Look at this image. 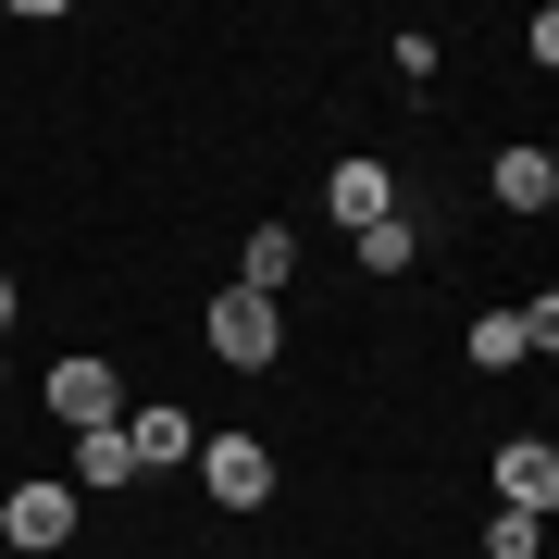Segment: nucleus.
I'll use <instances>...</instances> for the list:
<instances>
[{
  "label": "nucleus",
  "instance_id": "12",
  "mask_svg": "<svg viewBox=\"0 0 559 559\" xmlns=\"http://www.w3.org/2000/svg\"><path fill=\"white\" fill-rule=\"evenodd\" d=\"M411 249H423V224H411V212L360 224V274H411Z\"/></svg>",
  "mask_w": 559,
  "mask_h": 559
},
{
  "label": "nucleus",
  "instance_id": "6",
  "mask_svg": "<svg viewBox=\"0 0 559 559\" xmlns=\"http://www.w3.org/2000/svg\"><path fill=\"white\" fill-rule=\"evenodd\" d=\"M323 212H336L348 224V237H360V224H385V212H399V175H385V162H336V175H323Z\"/></svg>",
  "mask_w": 559,
  "mask_h": 559
},
{
  "label": "nucleus",
  "instance_id": "3",
  "mask_svg": "<svg viewBox=\"0 0 559 559\" xmlns=\"http://www.w3.org/2000/svg\"><path fill=\"white\" fill-rule=\"evenodd\" d=\"M0 547H75V485L62 473H38V485H0Z\"/></svg>",
  "mask_w": 559,
  "mask_h": 559
},
{
  "label": "nucleus",
  "instance_id": "7",
  "mask_svg": "<svg viewBox=\"0 0 559 559\" xmlns=\"http://www.w3.org/2000/svg\"><path fill=\"white\" fill-rule=\"evenodd\" d=\"M124 448H138V473H175V460H200V423L175 399H150V411H124Z\"/></svg>",
  "mask_w": 559,
  "mask_h": 559
},
{
  "label": "nucleus",
  "instance_id": "10",
  "mask_svg": "<svg viewBox=\"0 0 559 559\" xmlns=\"http://www.w3.org/2000/svg\"><path fill=\"white\" fill-rule=\"evenodd\" d=\"M286 274H299V237H286V224H249L237 237V286L249 299H286Z\"/></svg>",
  "mask_w": 559,
  "mask_h": 559
},
{
  "label": "nucleus",
  "instance_id": "9",
  "mask_svg": "<svg viewBox=\"0 0 559 559\" xmlns=\"http://www.w3.org/2000/svg\"><path fill=\"white\" fill-rule=\"evenodd\" d=\"M498 212H559V150H498Z\"/></svg>",
  "mask_w": 559,
  "mask_h": 559
},
{
  "label": "nucleus",
  "instance_id": "1",
  "mask_svg": "<svg viewBox=\"0 0 559 559\" xmlns=\"http://www.w3.org/2000/svg\"><path fill=\"white\" fill-rule=\"evenodd\" d=\"M200 336H212L224 373H274V360H286V311H274V299H249V286H224Z\"/></svg>",
  "mask_w": 559,
  "mask_h": 559
},
{
  "label": "nucleus",
  "instance_id": "4",
  "mask_svg": "<svg viewBox=\"0 0 559 559\" xmlns=\"http://www.w3.org/2000/svg\"><path fill=\"white\" fill-rule=\"evenodd\" d=\"M50 423H75V436H100V423H124V373L112 360H50Z\"/></svg>",
  "mask_w": 559,
  "mask_h": 559
},
{
  "label": "nucleus",
  "instance_id": "13",
  "mask_svg": "<svg viewBox=\"0 0 559 559\" xmlns=\"http://www.w3.org/2000/svg\"><path fill=\"white\" fill-rule=\"evenodd\" d=\"M535 547H547L535 510H498V522H485V559H535Z\"/></svg>",
  "mask_w": 559,
  "mask_h": 559
},
{
  "label": "nucleus",
  "instance_id": "15",
  "mask_svg": "<svg viewBox=\"0 0 559 559\" xmlns=\"http://www.w3.org/2000/svg\"><path fill=\"white\" fill-rule=\"evenodd\" d=\"M0 385H13V360H0Z\"/></svg>",
  "mask_w": 559,
  "mask_h": 559
},
{
  "label": "nucleus",
  "instance_id": "14",
  "mask_svg": "<svg viewBox=\"0 0 559 559\" xmlns=\"http://www.w3.org/2000/svg\"><path fill=\"white\" fill-rule=\"evenodd\" d=\"M0 323H13V274H0Z\"/></svg>",
  "mask_w": 559,
  "mask_h": 559
},
{
  "label": "nucleus",
  "instance_id": "5",
  "mask_svg": "<svg viewBox=\"0 0 559 559\" xmlns=\"http://www.w3.org/2000/svg\"><path fill=\"white\" fill-rule=\"evenodd\" d=\"M498 510H535V522L559 510V448L547 436H510L498 448Z\"/></svg>",
  "mask_w": 559,
  "mask_h": 559
},
{
  "label": "nucleus",
  "instance_id": "8",
  "mask_svg": "<svg viewBox=\"0 0 559 559\" xmlns=\"http://www.w3.org/2000/svg\"><path fill=\"white\" fill-rule=\"evenodd\" d=\"M75 498H124V485H138V448H124V423H100V436H75Z\"/></svg>",
  "mask_w": 559,
  "mask_h": 559
},
{
  "label": "nucleus",
  "instance_id": "11",
  "mask_svg": "<svg viewBox=\"0 0 559 559\" xmlns=\"http://www.w3.org/2000/svg\"><path fill=\"white\" fill-rule=\"evenodd\" d=\"M460 348H473L485 373H522V360H535V323H522V311H473V336H460Z\"/></svg>",
  "mask_w": 559,
  "mask_h": 559
},
{
  "label": "nucleus",
  "instance_id": "2",
  "mask_svg": "<svg viewBox=\"0 0 559 559\" xmlns=\"http://www.w3.org/2000/svg\"><path fill=\"white\" fill-rule=\"evenodd\" d=\"M200 498H212L224 522L274 510V448H261V436H200Z\"/></svg>",
  "mask_w": 559,
  "mask_h": 559
}]
</instances>
